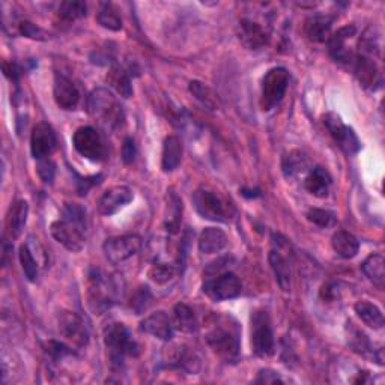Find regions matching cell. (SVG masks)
Listing matches in <instances>:
<instances>
[{
	"label": "cell",
	"instance_id": "cell-26",
	"mask_svg": "<svg viewBox=\"0 0 385 385\" xmlns=\"http://www.w3.org/2000/svg\"><path fill=\"white\" fill-rule=\"evenodd\" d=\"M183 158V145L176 136H169L164 141L163 146V158L162 167L164 172H174L181 164Z\"/></svg>",
	"mask_w": 385,
	"mask_h": 385
},
{
	"label": "cell",
	"instance_id": "cell-47",
	"mask_svg": "<svg viewBox=\"0 0 385 385\" xmlns=\"http://www.w3.org/2000/svg\"><path fill=\"white\" fill-rule=\"evenodd\" d=\"M363 339H365V336H361V340H363ZM361 340L358 339V344H361ZM360 348H361V349H365V345H358V346H357V351H358Z\"/></svg>",
	"mask_w": 385,
	"mask_h": 385
},
{
	"label": "cell",
	"instance_id": "cell-33",
	"mask_svg": "<svg viewBox=\"0 0 385 385\" xmlns=\"http://www.w3.org/2000/svg\"><path fill=\"white\" fill-rule=\"evenodd\" d=\"M96 21L104 29L117 32L122 29V18L117 13V9L112 4H103L98 14H96Z\"/></svg>",
	"mask_w": 385,
	"mask_h": 385
},
{
	"label": "cell",
	"instance_id": "cell-35",
	"mask_svg": "<svg viewBox=\"0 0 385 385\" xmlns=\"http://www.w3.org/2000/svg\"><path fill=\"white\" fill-rule=\"evenodd\" d=\"M18 258H20L21 268H23V273L27 277V280L29 282H37L38 273H39L38 261L34 258V253H32L29 244L21 245L20 252H18Z\"/></svg>",
	"mask_w": 385,
	"mask_h": 385
},
{
	"label": "cell",
	"instance_id": "cell-38",
	"mask_svg": "<svg viewBox=\"0 0 385 385\" xmlns=\"http://www.w3.org/2000/svg\"><path fill=\"white\" fill-rule=\"evenodd\" d=\"M175 274H176L175 266L167 265V263H155L152 265V268L149 270V277H151V280L155 282L157 285H164L170 282L175 277Z\"/></svg>",
	"mask_w": 385,
	"mask_h": 385
},
{
	"label": "cell",
	"instance_id": "cell-30",
	"mask_svg": "<svg viewBox=\"0 0 385 385\" xmlns=\"http://www.w3.org/2000/svg\"><path fill=\"white\" fill-rule=\"evenodd\" d=\"M167 209H166V229L169 233H176L181 226V216H183V200L179 199L175 191L170 190L167 196Z\"/></svg>",
	"mask_w": 385,
	"mask_h": 385
},
{
	"label": "cell",
	"instance_id": "cell-9",
	"mask_svg": "<svg viewBox=\"0 0 385 385\" xmlns=\"http://www.w3.org/2000/svg\"><path fill=\"white\" fill-rule=\"evenodd\" d=\"M76 151L91 162H103L107 157V146L103 136L92 126H80L72 136Z\"/></svg>",
	"mask_w": 385,
	"mask_h": 385
},
{
	"label": "cell",
	"instance_id": "cell-34",
	"mask_svg": "<svg viewBox=\"0 0 385 385\" xmlns=\"http://www.w3.org/2000/svg\"><path fill=\"white\" fill-rule=\"evenodd\" d=\"M307 166H308L307 157L303 152H299V151L289 152L283 158V174H285L286 178H294L299 174L306 172Z\"/></svg>",
	"mask_w": 385,
	"mask_h": 385
},
{
	"label": "cell",
	"instance_id": "cell-37",
	"mask_svg": "<svg viewBox=\"0 0 385 385\" xmlns=\"http://www.w3.org/2000/svg\"><path fill=\"white\" fill-rule=\"evenodd\" d=\"M58 14L60 20L63 21H76L83 17H86L88 14V6L83 2H62L59 6Z\"/></svg>",
	"mask_w": 385,
	"mask_h": 385
},
{
	"label": "cell",
	"instance_id": "cell-2",
	"mask_svg": "<svg viewBox=\"0 0 385 385\" xmlns=\"http://www.w3.org/2000/svg\"><path fill=\"white\" fill-rule=\"evenodd\" d=\"M88 112L105 130H117L121 128L125 115L121 103L116 96L105 88H96L88 98Z\"/></svg>",
	"mask_w": 385,
	"mask_h": 385
},
{
	"label": "cell",
	"instance_id": "cell-17",
	"mask_svg": "<svg viewBox=\"0 0 385 385\" xmlns=\"http://www.w3.org/2000/svg\"><path fill=\"white\" fill-rule=\"evenodd\" d=\"M56 104L63 110H74L79 105L80 92L74 81L65 74H56L55 86H53Z\"/></svg>",
	"mask_w": 385,
	"mask_h": 385
},
{
	"label": "cell",
	"instance_id": "cell-3",
	"mask_svg": "<svg viewBox=\"0 0 385 385\" xmlns=\"http://www.w3.org/2000/svg\"><path fill=\"white\" fill-rule=\"evenodd\" d=\"M104 341L115 366H121L125 357H137L141 348L124 324H110L104 329Z\"/></svg>",
	"mask_w": 385,
	"mask_h": 385
},
{
	"label": "cell",
	"instance_id": "cell-14",
	"mask_svg": "<svg viewBox=\"0 0 385 385\" xmlns=\"http://www.w3.org/2000/svg\"><path fill=\"white\" fill-rule=\"evenodd\" d=\"M58 138L51 125L47 122H39L34 126L30 136V152L37 162L42 158H48L56 151Z\"/></svg>",
	"mask_w": 385,
	"mask_h": 385
},
{
	"label": "cell",
	"instance_id": "cell-28",
	"mask_svg": "<svg viewBox=\"0 0 385 385\" xmlns=\"http://www.w3.org/2000/svg\"><path fill=\"white\" fill-rule=\"evenodd\" d=\"M361 270L367 279L375 285L378 289L385 286V259L382 254H372L363 262Z\"/></svg>",
	"mask_w": 385,
	"mask_h": 385
},
{
	"label": "cell",
	"instance_id": "cell-32",
	"mask_svg": "<svg viewBox=\"0 0 385 385\" xmlns=\"http://www.w3.org/2000/svg\"><path fill=\"white\" fill-rule=\"evenodd\" d=\"M175 327L183 333H195L197 329V319L192 308L184 303H179L174 308Z\"/></svg>",
	"mask_w": 385,
	"mask_h": 385
},
{
	"label": "cell",
	"instance_id": "cell-1",
	"mask_svg": "<svg viewBox=\"0 0 385 385\" xmlns=\"http://www.w3.org/2000/svg\"><path fill=\"white\" fill-rule=\"evenodd\" d=\"M86 209L77 203H67L62 218L51 224V237L70 252H80L86 240Z\"/></svg>",
	"mask_w": 385,
	"mask_h": 385
},
{
	"label": "cell",
	"instance_id": "cell-19",
	"mask_svg": "<svg viewBox=\"0 0 385 385\" xmlns=\"http://www.w3.org/2000/svg\"><path fill=\"white\" fill-rule=\"evenodd\" d=\"M238 39L249 50L263 48L270 42L268 32L263 26L252 20H241L238 25Z\"/></svg>",
	"mask_w": 385,
	"mask_h": 385
},
{
	"label": "cell",
	"instance_id": "cell-20",
	"mask_svg": "<svg viewBox=\"0 0 385 385\" xmlns=\"http://www.w3.org/2000/svg\"><path fill=\"white\" fill-rule=\"evenodd\" d=\"M141 329L146 334H151L159 340H170L174 337V325L170 318L164 312L149 315L141 322Z\"/></svg>",
	"mask_w": 385,
	"mask_h": 385
},
{
	"label": "cell",
	"instance_id": "cell-46",
	"mask_svg": "<svg viewBox=\"0 0 385 385\" xmlns=\"http://www.w3.org/2000/svg\"><path fill=\"white\" fill-rule=\"evenodd\" d=\"M4 71H5V76L9 77L13 81H18V77H20V72H18V67L15 65L14 62L11 63H4Z\"/></svg>",
	"mask_w": 385,
	"mask_h": 385
},
{
	"label": "cell",
	"instance_id": "cell-29",
	"mask_svg": "<svg viewBox=\"0 0 385 385\" xmlns=\"http://www.w3.org/2000/svg\"><path fill=\"white\" fill-rule=\"evenodd\" d=\"M107 83H109V86L119 93L124 98H130L133 95V86H131V80L130 76H128V72L119 67V65H113L109 72H107L105 77Z\"/></svg>",
	"mask_w": 385,
	"mask_h": 385
},
{
	"label": "cell",
	"instance_id": "cell-27",
	"mask_svg": "<svg viewBox=\"0 0 385 385\" xmlns=\"http://www.w3.org/2000/svg\"><path fill=\"white\" fill-rule=\"evenodd\" d=\"M27 214H29V205L26 200H17L14 205L11 207L8 214V230L14 238L20 237L23 232L26 223H27Z\"/></svg>",
	"mask_w": 385,
	"mask_h": 385
},
{
	"label": "cell",
	"instance_id": "cell-18",
	"mask_svg": "<svg viewBox=\"0 0 385 385\" xmlns=\"http://www.w3.org/2000/svg\"><path fill=\"white\" fill-rule=\"evenodd\" d=\"M357 34L355 26H345L339 29L336 34L328 39V50L329 55L336 62L339 63H346L351 65L352 60H354V53L348 48L346 42Z\"/></svg>",
	"mask_w": 385,
	"mask_h": 385
},
{
	"label": "cell",
	"instance_id": "cell-10",
	"mask_svg": "<svg viewBox=\"0 0 385 385\" xmlns=\"http://www.w3.org/2000/svg\"><path fill=\"white\" fill-rule=\"evenodd\" d=\"M242 285L237 275L230 271H223L214 275H207L203 283V292H205L214 301H224L241 295Z\"/></svg>",
	"mask_w": 385,
	"mask_h": 385
},
{
	"label": "cell",
	"instance_id": "cell-40",
	"mask_svg": "<svg viewBox=\"0 0 385 385\" xmlns=\"http://www.w3.org/2000/svg\"><path fill=\"white\" fill-rule=\"evenodd\" d=\"M151 301H152V295H151V292H149V289L141 287L131 298V308L137 315H141L149 307Z\"/></svg>",
	"mask_w": 385,
	"mask_h": 385
},
{
	"label": "cell",
	"instance_id": "cell-6",
	"mask_svg": "<svg viewBox=\"0 0 385 385\" xmlns=\"http://www.w3.org/2000/svg\"><path fill=\"white\" fill-rule=\"evenodd\" d=\"M289 86V72L286 68L275 67L265 74L262 79L261 92V107L262 110L270 112L275 105H279Z\"/></svg>",
	"mask_w": 385,
	"mask_h": 385
},
{
	"label": "cell",
	"instance_id": "cell-42",
	"mask_svg": "<svg viewBox=\"0 0 385 385\" xmlns=\"http://www.w3.org/2000/svg\"><path fill=\"white\" fill-rule=\"evenodd\" d=\"M18 29H20V34L25 35L26 38L38 39V41H46L48 38L47 32L44 29L35 26L34 23H30V21H21V23L18 25Z\"/></svg>",
	"mask_w": 385,
	"mask_h": 385
},
{
	"label": "cell",
	"instance_id": "cell-16",
	"mask_svg": "<svg viewBox=\"0 0 385 385\" xmlns=\"http://www.w3.org/2000/svg\"><path fill=\"white\" fill-rule=\"evenodd\" d=\"M59 329L63 337L71 340L74 345L86 346L89 341L88 328L83 319L72 312H62L59 315Z\"/></svg>",
	"mask_w": 385,
	"mask_h": 385
},
{
	"label": "cell",
	"instance_id": "cell-36",
	"mask_svg": "<svg viewBox=\"0 0 385 385\" xmlns=\"http://www.w3.org/2000/svg\"><path fill=\"white\" fill-rule=\"evenodd\" d=\"M188 89L192 95H195V98L197 101H200L203 105H205L207 109H209V110H216L217 109L216 95H214L212 91L208 86H205V84L200 83V81H196V80L190 81Z\"/></svg>",
	"mask_w": 385,
	"mask_h": 385
},
{
	"label": "cell",
	"instance_id": "cell-41",
	"mask_svg": "<svg viewBox=\"0 0 385 385\" xmlns=\"http://www.w3.org/2000/svg\"><path fill=\"white\" fill-rule=\"evenodd\" d=\"M44 349H46V354L55 361L65 358L67 355H72V351L68 346H65L63 344H60V341H56V340L47 341Z\"/></svg>",
	"mask_w": 385,
	"mask_h": 385
},
{
	"label": "cell",
	"instance_id": "cell-45",
	"mask_svg": "<svg viewBox=\"0 0 385 385\" xmlns=\"http://www.w3.org/2000/svg\"><path fill=\"white\" fill-rule=\"evenodd\" d=\"M136 143L131 137H126L122 145V162L125 164H130L136 158Z\"/></svg>",
	"mask_w": 385,
	"mask_h": 385
},
{
	"label": "cell",
	"instance_id": "cell-24",
	"mask_svg": "<svg viewBox=\"0 0 385 385\" xmlns=\"http://www.w3.org/2000/svg\"><path fill=\"white\" fill-rule=\"evenodd\" d=\"M331 245H333V250L344 259H352L355 258L358 249H360V242L354 237V235L346 232V230H337L333 235V240H331Z\"/></svg>",
	"mask_w": 385,
	"mask_h": 385
},
{
	"label": "cell",
	"instance_id": "cell-23",
	"mask_svg": "<svg viewBox=\"0 0 385 385\" xmlns=\"http://www.w3.org/2000/svg\"><path fill=\"white\" fill-rule=\"evenodd\" d=\"M228 235L217 228H207L199 237V250L205 254L218 253L228 245Z\"/></svg>",
	"mask_w": 385,
	"mask_h": 385
},
{
	"label": "cell",
	"instance_id": "cell-44",
	"mask_svg": "<svg viewBox=\"0 0 385 385\" xmlns=\"http://www.w3.org/2000/svg\"><path fill=\"white\" fill-rule=\"evenodd\" d=\"M256 384H283V378L279 373L271 370V369H262L258 373V378L254 379Z\"/></svg>",
	"mask_w": 385,
	"mask_h": 385
},
{
	"label": "cell",
	"instance_id": "cell-13",
	"mask_svg": "<svg viewBox=\"0 0 385 385\" xmlns=\"http://www.w3.org/2000/svg\"><path fill=\"white\" fill-rule=\"evenodd\" d=\"M351 67L354 70L355 77L363 88L369 91H377L378 88H381L382 74L375 58L358 53V55L354 56Z\"/></svg>",
	"mask_w": 385,
	"mask_h": 385
},
{
	"label": "cell",
	"instance_id": "cell-25",
	"mask_svg": "<svg viewBox=\"0 0 385 385\" xmlns=\"http://www.w3.org/2000/svg\"><path fill=\"white\" fill-rule=\"evenodd\" d=\"M331 26H333V18L327 15H312L306 20L304 32L310 41L324 42L329 35Z\"/></svg>",
	"mask_w": 385,
	"mask_h": 385
},
{
	"label": "cell",
	"instance_id": "cell-21",
	"mask_svg": "<svg viewBox=\"0 0 385 385\" xmlns=\"http://www.w3.org/2000/svg\"><path fill=\"white\" fill-rule=\"evenodd\" d=\"M268 261L271 265V270L275 275V280L279 283L283 292H291L292 289V270L287 259L279 252L271 250L268 254Z\"/></svg>",
	"mask_w": 385,
	"mask_h": 385
},
{
	"label": "cell",
	"instance_id": "cell-8",
	"mask_svg": "<svg viewBox=\"0 0 385 385\" xmlns=\"http://www.w3.org/2000/svg\"><path fill=\"white\" fill-rule=\"evenodd\" d=\"M208 345L216 354L226 363H235L240 357V340L238 334L232 327L216 325L208 336H207Z\"/></svg>",
	"mask_w": 385,
	"mask_h": 385
},
{
	"label": "cell",
	"instance_id": "cell-43",
	"mask_svg": "<svg viewBox=\"0 0 385 385\" xmlns=\"http://www.w3.org/2000/svg\"><path fill=\"white\" fill-rule=\"evenodd\" d=\"M37 172H38L39 178L44 181V183H51L53 178H55V174H56V164L53 163V159L50 157L38 159Z\"/></svg>",
	"mask_w": 385,
	"mask_h": 385
},
{
	"label": "cell",
	"instance_id": "cell-22",
	"mask_svg": "<svg viewBox=\"0 0 385 385\" xmlns=\"http://www.w3.org/2000/svg\"><path fill=\"white\" fill-rule=\"evenodd\" d=\"M331 183H333V181H331L328 170H325L324 167H315L306 178L304 184L310 195H313L319 199H324L328 196Z\"/></svg>",
	"mask_w": 385,
	"mask_h": 385
},
{
	"label": "cell",
	"instance_id": "cell-12",
	"mask_svg": "<svg viewBox=\"0 0 385 385\" xmlns=\"http://www.w3.org/2000/svg\"><path fill=\"white\" fill-rule=\"evenodd\" d=\"M324 124L327 130L329 131L331 137L334 138V142L339 145V148L344 151L346 155H354L360 151V141L357 134L354 133L351 126L345 125L341 122L340 117L334 113H328L324 117Z\"/></svg>",
	"mask_w": 385,
	"mask_h": 385
},
{
	"label": "cell",
	"instance_id": "cell-11",
	"mask_svg": "<svg viewBox=\"0 0 385 385\" xmlns=\"http://www.w3.org/2000/svg\"><path fill=\"white\" fill-rule=\"evenodd\" d=\"M142 249V238L137 235H122V237L109 238L104 245L103 252L105 259L112 265H121L131 259Z\"/></svg>",
	"mask_w": 385,
	"mask_h": 385
},
{
	"label": "cell",
	"instance_id": "cell-31",
	"mask_svg": "<svg viewBox=\"0 0 385 385\" xmlns=\"http://www.w3.org/2000/svg\"><path fill=\"white\" fill-rule=\"evenodd\" d=\"M355 313L367 327L373 329H381L384 327V316L378 306L369 301H358L355 304Z\"/></svg>",
	"mask_w": 385,
	"mask_h": 385
},
{
	"label": "cell",
	"instance_id": "cell-4",
	"mask_svg": "<svg viewBox=\"0 0 385 385\" xmlns=\"http://www.w3.org/2000/svg\"><path fill=\"white\" fill-rule=\"evenodd\" d=\"M117 286L110 275L101 270H91L89 273V291L88 303L95 315H103L109 310L116 299Z\"/></svg>",
	"mask_w": 385,
	"mask_h": 385
},
{
	"label": "cell",
	"instance_id": "cell-39",
	"mask_svg": "<svg viewBox=\"0 0 385 385\" xmlns=\"http://www.w3.org/2000/svg\"><path fill=\"white\" fill-rule=\"evenodd\" d=\"M307 220L310 223L316 224L319 228H329L336 223L334 214L327 209H320V208H312L307 212Z\"/></svg>",
	"mask_w": 385,
	"mask_h": 385
},
{
	"label": "cell",
	"instance_id": "cell-7",
	"mask_svg": "<svg viewBox=\"0 0 385 385\" xmlns=\"http://www.w3.org/2000/svg\"><path fill=\"white\" fill-rule=\"evenodd\" d=\"M252 348L254 355L261 358L274 354V333L270 316L265 310H256L252 315Z\"/></svg>",
	"mask_w": 385,
	"mask_h": 385
},
{
	"label": "cell",
	"instance_id": "cell-15",
	"mask_svg": "<svg viewBox=\"0 0 385 385\" xmlns=\"http://www.w3.org/2000/svg\"><path fill=\"white\" fill-rule=\"evenodd\" d=\"M134 195L131 188L125 185H116L103 192V196L98 200V212L101 216H113L119 209L126 207L133 200Z\"/></svg>",
	"mask_w": 385,
	"mask_h": 385
},
{
	"label": "cell",
	"instance_id": "cell-5",
	"mask_svg": "<svg viewBox=\"0 0 385 385\" xmlns=\"http://www.w3.org/2000/svg\"><path fill=\"white\" fill-rule=\"evenodd\" d=\"M192 203L199 216L211 221H228L232 216L229 203L208 187H200L195 191Z\"/></svg>",
	"mask_w": 385,
	"mask_h": 385
}]
</instances>
